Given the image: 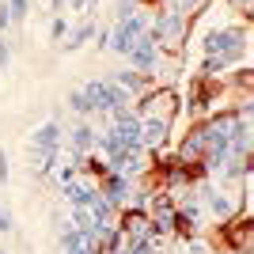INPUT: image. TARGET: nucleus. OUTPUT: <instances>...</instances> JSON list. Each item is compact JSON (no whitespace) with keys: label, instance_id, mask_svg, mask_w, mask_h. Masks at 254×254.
Segmentation results:
<instances>
[{"label":"nucleus","instance_id":"obj_20","mask_svg":"<svg viewBox=\"0 0 254 254\" xmlns=\"http://www.w3.org/2000/svg\"><path fill=\"white\" fill-rule=\"evenodd\" d=\"M8 57H11V46H8V42H0V68L8 64Z\"/></svg>","mask_w":254,"mask_h":254},{"label":"nucleus","instance_id":"obj_2","mask_svg":"<svg viewBox=\"0 0 254 254\" xmlns=\"http://www.w3.org/2000/svg\"><path fill=\"white\" fill-rule=\"evenodd\" d=\"M175 110H179V99H175V91L171 87H156V91H148V95L137 103V122H144V118H163V122H171L175 118Z\"/></svg>","mask_w":254,"mask_h":254},{"label":"nucleus","instance_id":"obj_8","mask_svg":"<svg viewBox=\"0 0 254 254\" xmlns=\"http://www.w3.org/2000/svg\"><path fill=\"white\" fill-rule=\"evenodd\" d=\"M201 197L209 201V209L216 212L220 220H232V216H235V209H243V205H235L232 197H228V193H220V190H205Z\"/></svg>","mask_w":254,"mask_h":254},{"label":"nucleus","instance_id":"obj_16","mask_svg":"<svg viewBox=\"0 0 254 254\" xmlns=\"http://www.w3.org/2000/svg\"><path fill=\"white\" fill-rule=\"evenodd\" d=\"M0 186H8V156L0 148Z\"/></svg>","mask_w":254,"mask_h":254},{"label":"nucleus","instance_id":"obj_11","mask_svg":"<svg viewBox=\"0 0 254 254\" xmlns=\"http://www.w3.org/2000/svg\"><path fill=\"white\" fill-rule=\"evenodd\" d=\"M95 186H80V182H64V197L76 205V209H87V205L95 201Z\"/></svg>","mask_w":254,"mask_h":254},{"label":"nucleus","instance_id":"obj_12","mask_svg":"<svg viewBox=\"0 0 254 254\" xmlns=\"http://www.w3.org/2000/svg\"><path fill=\"white\" fill-rule=\"evenodd\" d=\"M87 38H95V23H91V19H80V23L72 27V31H68V42H64V50H68V53H72V50H80V46H84Z\"/></svg>","mask_w":254,"mask_h":254},{"label":"nucleus","instance_id":"obj_1","mask_svg":"<svg viewBox=\"0 0 254 254\" xmlns=\"http://www.w3.org/2000/svg\"><path fill=\"white\" fill-rule=\"evenodd\" d=\"M205 53L209 57H228V61H239L247 53V31L243 27H224V31H212L205 38Z\"/></svg>","mask_w":254,"mask_h":254},{"label":"nucleus","instance_id":"obj_23","mask_svg":"<svg viewBox=\"0 0 254 254\" xmlns=\"http://www.w3.org/2000/svg\"><path fill=\"white\" fill-rule=\"evenodd\" d=\"M53 8H57V11H61V8H64V0H53Z\"/></svg>","mask_w":254,"mask_h":254},{"label":"nucleus","instance_id":"obj_21","mask_svg":"<svg viewBox=\"0 0 254 254\" xmlns=\"http://www.w3.org/2000/svg\"><path fill=\"white\" fill-rule=\"evenodd\" d=\"M8 19H11V15H8V4H0V31L8 27Z\"/></svg>","mask_w":254,"mask_h":254},{"label":"nucleus","instance_id":"obj_14","mask_svg":"<svg viewBox=\"0 0 254 254\" xmlns=\"http://www.w3.org/2000/svg\"><path fill=\"white\" fill-rule=\"evenodd\" d=\"M4 4H8V15H11L15 23L27 19V0H4Z\"/></svg>","mask_w":254,"mask_h":254},{"label":"nucleus","instance_id":"obj_15","mask_svg":"<svg viewBox=\"0 0 254 254\" xmlns=\"http://www.w3.org/2000/svg\"><path fill=\"white\" fill-rule=\"evenodd\" d=\"M64 34H68V23L57 15V19H53V27H50V38H64Z\"/></svg>","mask_w":254,"mask_h":254},{"label":"nucleus","instance_id":"obj_18","mask_svg":"<svg viewBox=\"0 0 254 254\" xmlns=\"http://www.w3.org/2000/svg\"><path fill=\"white\" fill-rule=\"evenodd\" d=\"M228 4H232L235 11H243V15H251V4H254V0H228Z\"/></svg>","mask_w":254,"mask_h":254},{"label":"nucleus","instance_id":"obj_7","mask_svg":"<svg viewBox=\"0 0 254 254\" xmlns=\"http://www.w3.org/2000/svg\"><path fill=\"white\" fill-rule=\"evenodd\" d=\"M91 148H95V129L91 126H76L72 129V163L76 167H80V159H84Z\"/></svg>","mask_w":254,"mask_h":254},{"label":"nucleus","instance_id":"obj_3","mask_svg":"<svg viewBox=\"0 0 254 254\" xmlns=\"http://www.w3.org/2000/svg\"><path fill=\"white\" fill-rule=\"evenodd\" d=\"M84 95L91 99V110H99V114H110L118 106H129V91L118 87V84H87Z\"/></svg>","mask_w":254,"mask_h":254},{"label":"nucleus","instance_id":"obj_13","mask_svg":"<svg viewBox=\"0 0 254 254\" xmlns=\"http://www.w3.org/2000/svg\"><path fill=\"white\" fill-rule=\"evenodd\" d=\"M68 106H72L76 114H91V99H87L84 91H72V95H68Z\"/></svg>","mask_w":254,"mask_h":254},{"label":"nucleus","instance_id":"obj_10","mask_svg":"<svg viewBox=\"0 0 254 254\" xmlns=\"http://www.w3.org/2000/svg\"><path fill=\"white\" fill-rule=\"evenodd\" d=\"M57 144H61V126H57V122H46V126L34 133V148L57 152Z\"/></svg>","mask_w":254,"mask_h":254},{"label":"nucleus","instance_id":"obj_5","mask_svg":"<svg viewBox=\"0 0 254 254\" xmlns=\"http://www.w3.org/2000/svg\"><path fill=\"white\" fill-rule=\"evenodd\" d=\"M251 216H235V220H224V247L235 254H247L251 247Z\"/></svg>","mask_w":254,"mask_h":254},{"label":"nucleus","instance_id":"obj_4","mask_svg":"<svg viewBox=\"0 0 254 254\" xmlns=\"http://www.w3.org/2000/svg\"><path fill=\"white\" fill-rule=\"evenodd\" d=\"M126 57L133 61V72H152V68H156V57H159L156 38H152V34L144 31V34L137 38V42H133V50H129Z\"/></svg>","mask_w":254,"mask_h":254},{"label":"nucleus","instance_id":"obj_6","mask_svg":"<svg viewBox=\"0 0 254 254\" xmlns=\"http://www.w3.org/2000/svg\"><path fill=\"white\" fill-rule=\"evenodd\" d=\"M129 190H133V186H129V179H126V175H114V171H110V175L103 179V197H106L110 205H122Z\"/></svg>","mask_w":254,"mask_h":254},{"label":"nucleus","instance_id":"obj_9","mask_svg":"<svg viewBox=\"0 0 254 254\" xmlns=\"http://www.w3.org/2000/svg\"><path fill=\"white\" fill-rule=\"evenodd\" d=\"M114 84L126 87V91H133V95H144V91L152 87V76L148 72H133V68H129V72H118Z\"/></svg>","mask_w":254,"mask_h":254},{"label":"nucleus","instance_id":"obj_22","mask_svg":"<svg viewBox=\"0 0 254 254\" xmlns=\"http://www.w3.org/2000/svg\"><path fill=\"white\" fill-rule=\"evenodd\" d=\"M64 4H72V11H84L87 8V0H64Z\"/></svg>","mask_w":254,"mask_h":254},{"label":"nucleus","instance_id":"obj_24","mask_svg":"<svg viewBox=\"0 0 254 254\" xmlns=\"http://www.w3.org/2000/svg\"><path fill=\"white\" fill-rule=\"evenodd\" d=\"M0 254H8V251H4V247H0Z\"/></svg>","mask_w":254,"mask_h":254},{"label":"nucleus","instance_id":"obj_19","mask_svg":"<svg viewBox=\"0 0 254 254\" xmlns=\"http://www.w3.org/2000/svg\"><path fill=\"white\" fill-rule=\"evenodd\" d=\"M8 232H11V216L0 209V235H8Z\"/></svg>","mask_w":254,"mask_h":254},{"label":"nucleus","instance_id":"obj_17","mask_svg":"<svg viewBox=\"0 0 254 254\" xmlns=\"http://www.w3.org/2000/svg\"><path fill=\"white\" fill-rule=\"evenodd\" d=\"M209 0H182V11H201Z\"/></svg>","mask_w":254,"mask_h":254}]
</instances>
